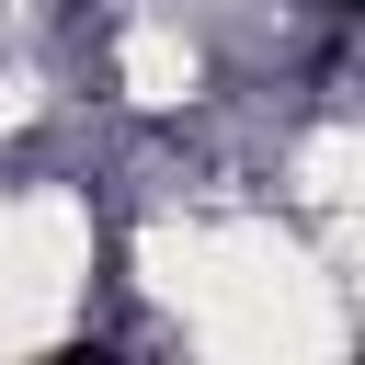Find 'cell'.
I'll return each mask as SVG.
<instances>
[{
    "mask_svg": "<svg viewBox=\"0 0 365 365\" xmlns=\"http://www.w3.org/2000/svg\"><path fill=\"white\" fill-rule=\"evenodd\" d=\"M114 80H125V103H148V114H171V103H194V80H205V57H194V34H182L171 11H137V23L114 34Z\"/></svg>",
    "mask_w": 365,
    "mask_h": 365,
    "instance_id": "cell-1",
    "label": "cell"
},
{
    "mask_svg": "<svg viewBox=\"0 0 365 365\" xmlns=\"http://www.w3.org/2000/svg\"><path fill=\"white\" fill-rule=\"evenodd\" d=\"M285 194H297V205H319V217H342V228L365 240V125L308 137V148L285 160Z\"/></svg>",
    "mask_w": 365,
    "mask_h": 365,
    "instance_id": "cell-2",
    "label": "cell"
}]
</instances>
